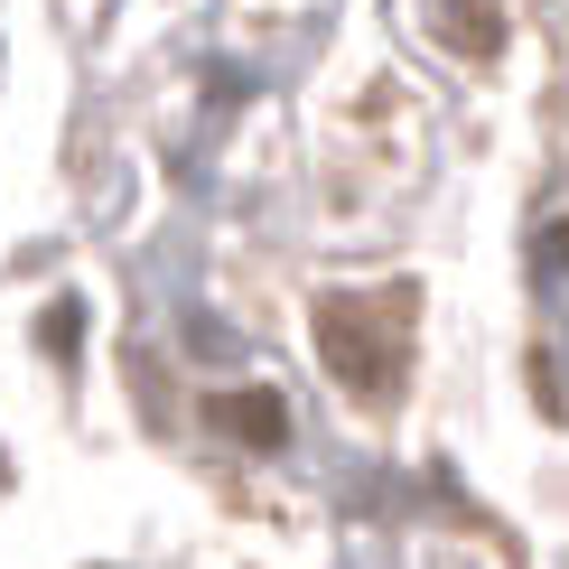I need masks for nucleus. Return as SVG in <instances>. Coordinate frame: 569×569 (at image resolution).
Here are the masks:
<instances>
[{
    "label": "nucleus",
    "mask_w": 569,
    "mask_h": 569,
    "mask_svg": "<svg viewBox=\"0 0 569 569\" xmlns=\"http://www.w3.org/2000/svg\"><path fill=\"white\" fill-rule=\"evenodd\" d=\"M411 308H420V290H383V299L337 290V299H318V355L355 401H383L401 383V365H411Z\"/></svg>",
    "instance_id": "obj_1"
},
{
    "label": "nucleus",
    "mask_w": 569,
    "mask_h": 569,
    "mask_svg": "<svg viewBox=\"0 0 569 569\" xmlns=\"http://www.w3.org/2000/svg\"><path fill=\"white\" fill-rule=\"evenodd\" d=\"M206 411H216V430L252 439V448H280V430H290V411H280V392H216Z\"/></svg>",
    "instance_id": "obj_2"
},
{
    "label": "nucleus",
    "mask_w": 569,
    "mask_h": 569,
    "mask_svg": "<svg viewBox=\"0 0 569 569\" xmlns=\"http://www.w3.org/2000/svg\"><path fill=\"white\" fill-rule=\"evenodd\" d=\"M448 47H467V57H495V38H505V0H448Z\"/></svg>",
    "instance_id": "obj_3"
},
{
    "label": "nucleus",
    "mask_w": 569,
    "mask_h": 569,
    "mask_svg": "<svg viewBox=\"0 0 569 569\" xmlns=\"http://www.w3.org/2000/svg\"><path fill=\"white\" fill-rule=\"evenodd\" d=\"M551 252H560V262H569V224H560V233H551Z\"/></svg>",
    "instance_id": "obj_4"
}]
</instances>
